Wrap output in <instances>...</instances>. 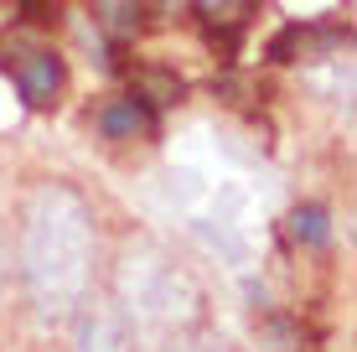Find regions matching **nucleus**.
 I'll return each instance as SVG.
<instances>
[{
  "mask_svg": "<svg viewBox=\"0 0 357 352\" xmlns=\"http://www.w3.org/2000/svg\"><path fill=\"white\" fill-rule=\"evenodd\" d=\"M285 228H290V238H295L301 249H326V244H331V217H326V208H316V202L295 208Z\"/></svg>",
  "mask_w": 357,
  "mask_h": 352,
  "instance_id": "nucleus-7",
  "label": "nucleus"
},
{
  "mask_svg": "<svg viewBox=\"0 0 357 352\" xmlns=\"http://www.w3.org/2000/svg\"><path fill=\"white\" fill-rule=\"evenodd\" d=\"M119 280H125V300H119V306H125L130 316H145V321H176V332H181V326H192V321H202V316H197L202 296H197L192 275L176 270V264L161 259V254H151V249L130 254Z\"/></svg>",
  "mask_w": 357,
  "mask_h": 352,
  "instance_id": "nucleus-2",
  "label": "nucleus"
},
{
  "mask_svg": "<svg viewBox=\"0 0 357 352\" xmlns=\"http://www.w3.org/2000/svg\"><path fill=\"white\" fill-rule=\"evenodd\" d=\"M0 68L16 78V93L26 109H52L57 93H63L68 83V68L63 57L52 52V47H10L6 57H0Z\"/></svg>",
  "mask_w": 357,
  "mask_h": 352,
  "instance_id": "nucleus-4",
  "label": "nucleus"
},
{
  "mask_svg": "<svg viewBox=\"0 0 357 352\" xmlns=\"http://www.w3.org/2000/svg\"><path fill=\"white\" fill-rule=\"evenodd\" d=\"M140 21H145L140 0H98V26H104L109 36H119V42L140 31Z\"/></svg>",
  "mask_w": 357,
  "mask_h": 352,
  "instance_id": "nucleus-9",
  "label": "nucleus"
},
{
  "mask_svg": "<svg viewBox=\"0 0 357 352\" xmlns=\"http://www.w3.org/2000/svg\"><path fill=\"white\" fill-rule=\"evenodd\" d=\"M337 42H347V26H285L269 42V57L275 63H301V57H316Z\"/></svg>",
  "mask_w": 357,
  "mask_h": 352,
  "instance_id": "nucleus-6",
  "label": "nucleus"
},
{
  "mask_svg": "<svg viewBox=\"0 0 357 352\" xmlns=\"http://www.w3.org/2000/svg\"><path fill=\"white\" fill-rule=\"evenodd\" d=\"M135 93H140L145 104H181V78H171V72H145L140 83H135Z\"/></svg>",
  "mask_w": 357,
  "mask_h": 352,
  "instance_id": "nucleus-11",
  "label": "nucleus"
},
{
  "mask_svg": "<svg viewBox=\"0 0 357 352\" xmlns=\"http://www.w3.org/2000/svg\"><path fill=\"white\" fill-rule=\"evenodd\" d=\"M98 135L114 140V145H130V140H151L155 135V104H145L140 93H119L98 109Z\"/></svg>",
  "mask_w": 357,
  "mask_h": 352,
  "instance_id": "nucleus-5",
  "label": "nucleus"
},
{
  "mask_svg": "<svg viewBox=\"0 0 357 352\" xmlns=\"http://www.w3.org/2000/svg\"><path fill=\"white\" fill-rule=\"evenodd\" d=\"M192 6H197V16H202L207 26L223 31V36L243 31V21L254 16V0H192Z\"/></svg>",
  "mask_w": 357,
  "mask_h": 352,
  "instance_id": "nucleus-8",
  "label": "nucleus"
},
{
  "mask_svg": "<svg viewBox=\"0 0 357 352\" xmlns=\"http://www.w3.org/2000/svg\"><path fill=\"white\" fill-rule=\"evenodd\" d=\"M16 270L42 321H68L93 290L98 223L93 208L63 181H36L16 217Z\"/></svg>",
  "mask_w": 357,
  "mask_h": 352,
  "instance_id": "nucleus-1",
  "label": "nucleus"
},
{
  "mask_svg": "<svg viewBox=\"0 0 357 352\" xmlns=\"http://www.w3.org/2000/svg\"><path fill=\"white\" fill-rule=\"evenodd\" d=\"M73 352H135V316L119 300L83 296V306L73 311Z\"/></svg>",
  "mask_w": 357,
  "mask_h": 352,
  "instance_id": "nucleus-3",
  "label": "nucleus"
},
{
  "mask_svg": "<svg viewBox=\"0 0 357 352\" xmlns=\"http://www.w3.org/2000/svg\"><path fill=\"white\" fill-rule=\"evenodd\" d=\"M140 6H145V10H155V16H171V10H176L181 0H140Z\"/></svg>",
  "mask_w": 357,
  "mask_h": 352,
  "instance_id": "nucleus-12",
  "label": "nucleus"
},
{
  "mask_svg": "<svg viewBox=\"0 0 357 352\" xmlns=\"http://www.w3.org/2000/svg\"><path fill=\"white\" fill-rule=\"evenodd\" d=\"M171 352H238L228 342L218 326H207V321H192V326H181L176 337H171Z\"/></svg>",
  "mask_w": 357,
  "mask_h": 352,
  "instance_id": "nucleus-10",
  "label": "nucleus"
}]
</instances>
